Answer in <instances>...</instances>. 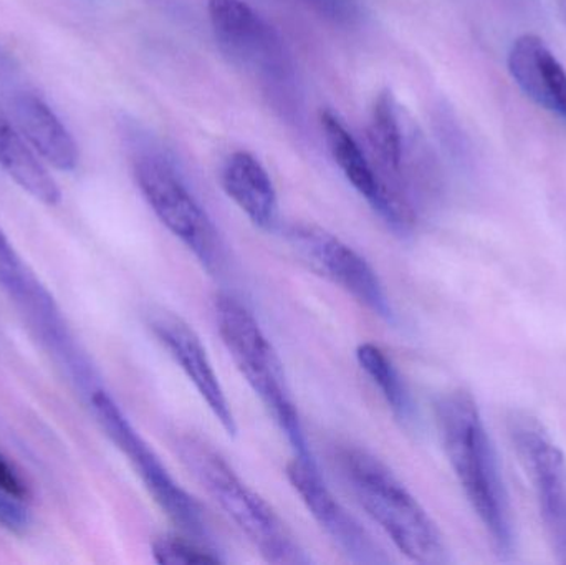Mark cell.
Wrapping results in <instances>:
<instances>
[{"instance_id":"cell-24","label":"cell","mask_w":566,"mask_h":565,"mask_svg":"<svg viewBox=\"0 0 566 565\" xmlns=\"http://www.w3.org/2000/svg\"><path fill=\"white\" fill-rule=\"evenodd\" d=\"M10 66H12V62H10L7 53H3L2 50H0V73L9 72Z\"/></svg>"},{"instance_id":"cell-2","label":"cell","mask_w":566,"mask_h":565,"mask_svg":"<svg viewBox=\"0 0 566 565\" xmlns=\"http://www.w3.org/2000/svg\"><path fill=\"white\" fill-rule=\"evenodd\" d=\"M333 463L361 510L412 563H449V551L438 524L388 464L365 448L342 444Z\"/></svg>"},{"instance_id":"cell-6","label":"cell","mask_w":566,"mask_h":565,"mask_svg":"<svg viewBox=\"0 0 566 565\" xmlns=\"http://www.w3.org/2000/svg\"><path fill=\"white\" fill-rule=\"evenodd\" d=\"M88 397L99 427L113 444L128 458L163 513L182 533L208 544V517L199 501L172 478L161 458L146 443L145 438L133 427L132 421L105 388L98 385L95 390L90 391Z\"/></svg>"},{"instance_id":"cell-9","label":"cell","mask_w":566,"mask_h":565,"mask_svg":"<svg viewBox=\"0 0 566 565\" xmlns=\"http://www.w3.org/2000/svg\"><path fill=\"white\" fill-rule=\"evenodd\" d=\"M209 19L221 49L268 82L290 76L289 56L277 30L245 0H209Z\"/></svg>"},{"instance_id":"cell-4","label":"cell","mask_w":566,"mask_h":565,"mask_svg":"<svg viewBox=\"0 0 566 565\" xmlns=\"http://www.w3.org/2000/svg\"><path fill=\"white\" fill-rule=\"evenodd\" d=\"M219 335L235 367L285 435L296 460L316 464L277 350L255 315L235 295L216 297Z\"/></svg>"},{"instance_id":"cell-15","label":"cell","mask_w":566,"mask_h":565,"mask_svg":"<svg viewBox=\"0 0 566 565\" xmlns=\"http://www.w3.org/2000/svg\"><path fill=\"white\" fill-rule=\"evenodd\" d=\"M9 113L30 148L46 166L59 171H73L78 166L75 138L42 96L32 92L13 93Z\"/></svg>"},{"instance_id":"cell-20","label":"cell","mask_w":566,"mask_h":565,"mask_svg":"<svg viewBox=\"0 0 566 565\" xmlns=\"http://www.w3.org/2000/svg\"><path fill=\"white\" fill-rule=\"evenodd\" d=\"M151 554L155 563L161 565H201L222 564L224 559L218 551L211 550L208 544L195 537H181L178 534H163L151 544Z\"/></svg>"},{"instance_id":"cell-19","label":"cell","mask_w":566,"mask_h":565,"mask_svg":"<svg viewBox=\"0 0 566 565\" xmlns=\"http://www.w3.org/2000/svg\"><path fill=\"white\" fill-rule=\"evenodd\" d=\"M356 362L365 372L385 398L386 405L391 408L392 415L401 423H415L416 407L411 391L408 390L405 378L399 374L398 367L392 364L385 350L373 342H363L356 347Z\"/></svg>"},{"instance_id":"cell-5","label":"cell","mask_w":566,"mask_h":565,"mask_svg":"<svg viewBox=\"0 0 566 565\" xmlns=\"http://www.w3.org/2000/svg\"><path fill=\"white\" fill-rule=\"evenodd\" d=\"M135 179L159 222L186 245L206 271L221 272L226 265L221 234L171 163L163 156L142 153L135 159Z\"/></svg>"},{"instance_id":"cell-11","label":"cell","mask_w":566,"mask_h":565,"mask_svg":"<svg viewBox=\"0 0 566 565\" xmlns=\"http://www.w3.org/2000/svg\"><path fill=\"white\" fill-rule=\"evenodd\" d=\"M146 322L156 341L165 347L169 357L181 368L199 397L208 405L222 430L229 437H235L239 427L234 410L198 332L181 315L168 308H153L146 315Z\"/></svg>"},{"instance_id":"cell-16","label":"cell","mask_w":566,"mask_h":565,"mask_svg":"<svg viewBox=\"0 0 566 565\" xmlns=\"http://www.w3.org/2000/svg\"><path fill=\"white\" fill-rule=\"evenodd\" d=\"M226 195L262 231L279 226V196L268 169L254 155L235 151L226 159L221 171Z\"/></svg>"},{"instance_id":"cell-7","label":"cell","mask_w":566,"mask_h":565,"mask_svg":"<svg viewBox=\"0 0 566 565\" xmlns=\"http://www.w3.org/2000/svg\"><path fill=\"white\" fill-rule=\"evenodd\" d=\"M285 241L296 258L386 322H395L391 299L378 272L345 241L315 224H292Z\"/></svg>"},{"instance_id":"cell-23","label":"cell","mask_w":566,"mask_h":565,"mask_svg":"<svg viewBox=\"0 0 566 565\" xmlns=\"http://www.w3.org/2000/svg\"><path fill=\"white\" fill-rule=\"evenodd\" d=\"M0 491L12 494V496L27 500L29 498V488L22 480L15 468L7 461V458L0 453Z\"/></svg>"},{"instance_id":"cell-21","label":"cell","mask_w":566,"mask_h":565,"mask_svg":"<svg viewBox=\"0 0 566 565\" xmlns=\"http://www.w3.org/2000/svg\"><path fill=\"white\" fill-rule=\"evenodd\" d=\"M32 524L25 500L0 491V526L13 534H25Z\"/></svg>"},{"instance_id":"cell-10","label":"cell","mask_w":566,"mask_h":565,"mask_svg":"<svg viewBox=\"0 0 566 565\" xmlns=\"http://www.w3.org/2000/svg\"><path fill=\"white\" fill-rule=\"evenodd\" d=\"M286 478L308 510L319 530L353 564L386 565L391 563L363 524L336 500L319 474L318 464L293 460L286 464Z\"/></svg>"},{"instance_id":"cell-25","label":"cell","mask_w":566,"mask_h":565,"mask_svg":"<svg viewBox=\"0 0 566 565\" xmlns=\"http://www.w3.org/2000/svg\"><path fill=\"white\" fill-rule=\"evenodd\" d=\"M558 9H560V15L566 25V0H558Z\"/></svg>"},{"instance_id":"cell-13","label":"cell","mask_w":566,"mask_h":565,"mask_svg":"<svg viewBox=\"0 0 566 565\" xmlns=\"http://www.w3.org/2000/svg\"><path fill=\"white\" fill-rule=\"evenodd\" d=\"M0 289L25 314L50 350L62 347L72 338L62 312L45 285L23 262L12 242L0 228Z\"/></svg>"},{"instance_id":"cell-3","label":"cell","mask_w":566,"mask_h":565,"mask_svg":"<svg viewBox=\"0 0 566 565\" xmlns=\"http://www.w3.org/2000/svg\"><path fill=\"white\" fill-rule=\"evenodd\" d=\"M172 450L208 491L219 510L248 537L262 559L277 565L312 563L277 511L252 490L208 440L195 433L176 435Z\"/></svg>"},{"instance_id":"cell-12","label":"cell","mask_w":566,"mask_h":565,"mask_svg":"<svg viewBox=\"0 0 566 565\" xmlns=\"http://www.w3.org/2000/svg\"><path fill=\"white\" fill-rule=\"evenodd\" d=\"M325 142L336 166L349 185L366 199L373 211L399 236L409 234L416 226V208L401 196L388 188L371 159L365 155L355 136L346 129L345 123L332 109L319 115Z\"/></svg>"},{"instance_id":"cell-22","label":"cell","mask_w":566,"mask_h":565,"mask_svg":"<svg viewBox=\"0 0 566 565\" xmlns=\"http://www.w3.org/2000/svg\"><path fill=\"white\" fill-rule=\"evenodd\" d=\"M326 19L338 23H353L359 19V9L355 0H303Z\"/></svg>"},{"instance_id":"cell-8","label":"cell","mask_w":566,"mask_h":565,"mask_svg":"<svg viewBox=\"0 0 566 565\" xmlns=\"http://www.w3.org/2000/svg\"><path fill=\"white\" fill-rule=\"evenodd\" d=\"M522 467L527 471L555 556L566 564V458L535 418L515 415L509 421Z\"/></svg>"},{"instance_id":"cell-14","label":"cell","mask_w":566,"mask_h":565,"mask_svg":"<svg viewBox=\"0 0 566 565\" xmlns=\"http://www.w3.org/2000/svg\"><path fill=\"white\" fill-rule=\"evenodd\" d=\"M507 65L525 96L566 125V72L544 40L534 33L515 39Z\"/></svg>"},{"instance_id":"cell-18","label":"cell","mask_w":566,"mask_h":565,"mask_svg":"<svg viewBox=\"0 0 566 565\" xmlns=\"http://www.w3.org/2000/svg\"><path fill=\"white\" fill-rule=\"evenodd\" d=\"M0 169L29 192L33 199L46 206L59 205L62 191L49 166L35 155L9 112L0 106Z\"/></svg>"},{"instance_id":"cell-1","label":"cell","mask_w":566,"mask_h":565,"mask_svg":"<svg viewBox=\"0 0 566 565\" xmlns=\"http://www.w3.org/2000/svg\"><path fill=\"white\" fill-rule=\"evenodd\" d=\"M436 423L446 457L472 510L499 556L507 559L515 550L511 503L478 404L464 390L446 394L436 404Z\"/></svg>"},{"instance_id":"cell-17","label":"cell","mask_w":566,"mask_h":565,"mask_svg":"<svg viewBox=\"0 0 566 565\" xmlns=\"http://www.w3.org/2000/svg\"><path fill=\"white\" fill-rule=\"evenodd\" d=\"M368 142L373 151V161L376 163V169L382 181L396 195L412 205L411 196L406 188L405 128H402L398 103L389 90L379 92L373 102L371 113H369Z\"/></svg>"}]
</instances>
